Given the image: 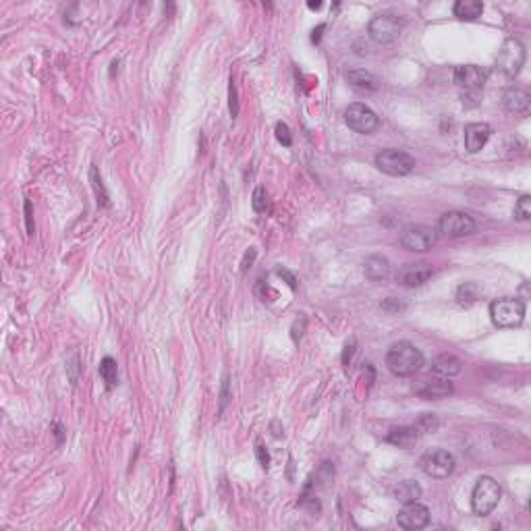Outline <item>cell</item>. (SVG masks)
Instances as JSON below:
<instances>
[{
	"mask_svg": "<svg viewBox=\"0 0 531 531\" xmlns=\"http://www.w3.org/2000/svg\"><path fill=\"white\" fill-rule=\"evenodd\" d=\"M424 353L409 341L395 343L386 353V368L399 378H411L424 368Z\"/></svg>",
	"mask_w": 531,
	"mask_h": 531,
	"instance_id": "1",
	"label": "cell"
},
{
	"mask_svg": "<svg viewBox=\"0 0 531 531\" xmlns=\"http://www.w3.org/2000/svg\"><path fill=\"white\" fill-rule=\"evenodd\" d=\"M490 318L498 328H515L525 320V301L519 297H503L490 303Z\"/></svg>",
	"mask_w": 531,
	"mask_h": 531,
	"instance_id": "2",
	"label": "cell"
},
{
	"mask_svg": "<svg viewBox=\"0 0 531 531\" xmlns=\"http://www.w3.org/2000/svg\"><path fill=\"white\" fill-rule=\"evenodd\" d=\"M503 496V488L494 478H480L474 492H471V509L476 515L480 517H488L501 503Z\"/></svg>",
	"mask_w": 531,
	"mask_h": 531,
	"instance_id": "3",
	"label": "cell"
},
{
	"mask_svg": "<svg viewBox=\"0 0 531 531\" xmlns=\"http://www.w3.org/2000/svg\"><path fill=\"white\" fill-rule=\"evenodd\" d=\"M403 29H405V17H401L397 12H380L368 25V33H370L372 42L380 44V46H386V44H393L395 39H399Z\"/></svg>",
	"mask_w": 531,
	"mask_h": 531,
	"instance_id": "4",
	"label": "cell"
},
{
	"mask_svg": "<svg viewBox=\"0 0 531 531\" xmlns=\"http://www.w3.org/2000/svg\"><path fill=\"white\" fill-rule=\"evenodd\" d=\"M376 168L388 177H407L415 168V158L403 150H382L376 154Z\"/></svg>",
	"mask_w": 531,
	"mask_h": 531,
	"instance_id": "5",
	"label": "cell"
},
{
	"mask_svg": "<svg viewBox=\"0 0 531 531\" xmlns=\"http://www.w3.org/2000/svg\"><path fill=\"white\" fill-rule=\"evenodd\" d=\"M436 233L447 237V239H461V237H467V235L476 233V220L467 212L451 210V212L440 216Z\"/></svg>",
	"mask_w": 531,
	"mask_h": 531,
	"instance_id": "6",
	"label": "cell"
},
{
	"mask_svg": "<svg viewBox=\"0 0 531 531\" xmlns=\"http://www.w3.org/2000/svg\"><path fill=\"white\" fill-rule=\"evenodd\" d=\"M345 123H347L349 129H353L355 133H361V135H370V133H374L380 127L378 114L370 106H366L361 102H355V104L347 106Z\"/></svg>",
	"mask_w": 531,
	"mask_h": 531,
	"instance_id": "7",
	"label": "cell"
},
{
	"mask_svg": "<svg viewBox=\"0 0 531 531\" xmlns=\"http://www.w3.org/2000/svg\"><path fill=\"white\" fill-rule=\"evenodd\" d=\"M417 465H420V469H422L428 478L447 480V478L453 476V471H455V457H453L449 451L436 449V451L426 453V455L420 459Z\"/></svg>",
	"mask_w": 531,
	"mask_h": 531,
	"instance_id": "8",
	"label": "cell"
},
{
	"mask_svg": "<svg viewBox=\"0 0 531 531\" xmlns=\"http://www.w3.org/2000/svg\"><path fill=\"white\" fill-rule=\"evenodd\" d=\"M438 241V233L432 228V226H426V224H413V226H407L401 235V245L403 249L407 251H413V253H424V251H430Z\"/></svg>",
	"mask_w": 531,
	"mask_h": 531,
	"instance_id": "9",
	"label": "cell"
},
{
	"mask_svg": "<svg viewBox=\"0 0 531 531\" xmlns=\"http://www.w3.org/2000/svg\"><path fill=\"white\" fill-rule=\"evenodd\" d=\"M523 62H525V48H523V44H521L517 37H509V39L503 44V48L498 50L496 66H498L505 75L515 77V75L521 71Z\"/></svg>",
	"mask_w": 531,
	"mask_h": 531,
	"instance_id": "10",
	"label": "cell"
},
{
	"mask_svg": "<svg viewBox=\"0 0 531 531\" xmlns=\"http://www.w3.org/2000/svg\"><path fill=\"white\" fill-rule=\"evenodd\" d=\"M434 276V268L428 262H411L405 264L399 272H397V282L405 289H415L426 285L430 278Z\"/></svg>",
	"mask_w": 531,
	"mask_h": 531,
	"instance_id": "11",
	"label": "cell"
},
{
	"mask_svg": "<svg viewBox=\"0 0 531 531\" xmlns=\"http://www.w3.org/2000/svg\"><path fill=\"white\" fill-rule=\"evenodd\" d=\"M430 517H432L430 509L415 501V503H409L403 507V511L397 515V523H399V528L407 531L424 530L430 523Z\"/></svg>",
	"mask_w": 531,
	"mask_h": 531,
	"instance_id": "12",
	"label": "cell"
},
{
	"mask_svg": "<svg viewBox=\"0 0 531 531\" xmlns=\"http://www.w3.org/2000/svg\"><path fill=\"white\" fill-rule=\"evenodd\" d=\"M415 395L426 399V401H438V399H449L451 395H455V386L453 382H449V378H440V376H430L426 380H422L415 386Z\"/></svg>",
	"mask_w": 531,
	"mask_h": 531,
	"instance_id": "13",
	"label": "cell"
},
{
	"mask_svg": "<svg viewBox=\"0 0 531 531\" xmlns=\"http://www.w3.org/2000/svg\"><path fill=\"white\" fill-rule=\"evenodd\" d=\"M455 83L459 87H465V89H482L484 83H486V71L480 69L478 64H461L455 69V75H453Z\"/></svg>",
	"mask_w": 531,
	"mask_h": 531,
	"instance_id": "14",
	"label": "cell"
},
{
	"mask_svg": "<svg viewBox=\"0 0 531 531\" xmlns=\"http://www.w3.org/2000/svg\"><path fill=\"white\" fill-rule=\"evenodd\" d=\"M347 83H349L351 89H355L357 93H366V96H370V93H374L382 87L380 79L374 73L366 71V69L349 71L347 73Z\"/></svg>",
	"mask_w": 531,
	"mask_h": 531,
	"instance_id": "15",
	"label": "cell"
},
{
	"mask_svg": "<svg viewBox=\"0 0 531 531\" xmlns=\"http://www.w3.org/2000/svg\"><path fill=\"white\" fill-rule=\"evenodd\" d=\"M492 127L488 123H469L465 125V150L478 154L490 139Z\"/></svg>",
	"mask_w": 531,
	"mask_h": 531,
	"instance_id": "16",
	"label": "cell"
},
{
	"mask_svg": "<svg viewBox=\"0 0 531 531\" xmlns=\"http://www.w3.org/2000/svg\"><path fill=\"white\" fill-rule=\"evenodd\" d=\"M422 430L417 426H399V428H393L386 436V440L403 451H411L415 449V444L420 442L422 438Z\"/></svg>",
	"mask_w": 531,
	"mask_h": 531,
	"instance_id": "17",
	"label": "cell"
},
{
	"mask_svg": "<svg viewBox=\"0 0 531 531\" xmlns=\"http://www.w3.org/2000/svg\"><path fill=\"white\" fill-rule=\"evenodd\" d=\"M503 102H505V108H507L511 114L525 116V114L530 112L531 96L525 91V89H521V87H511V89H507V91H505Z\"/></svg>",
	"mask_w": 531,
	"mask_h": 531,
	"instance_id": "18",
	"label": "cell"
},
{
	"mask_svg": "<svg viewBox=\"0 0 531 531\" xmlns=\"http://www.w3.org/2000/svg\"><path fill=\"white\" fill-rule=\"evenodd\" d=\"M463 372V361L453 353H442L432 363V374L440 378H453Z\"/></svg>",
	"mask_w": 531,
	"mask_h": 531,
	"instance_id": "19",
	"label": "cell"
},
{
	"mask_svg": "<svg viewBox=\"0 0 531 531\" xmlns=\"http://www.w3.org/2000/svg\"><path fill=\"white\" fill-rule=\"evenodd\" d=\"M363 272H366V278H370L372 282H382L390 274V262L384 255H370L363 262Z\"/></svg>",
	"mask_w": 531,
	"mask_h": 531,
	"instance_id": "20",
	"label": "cell"
},
{
	"mask_svg": "<svg viewBox=\"0 0 531 531\" xmlns=\"http://www.w3.org/2000/svg\"><path fill=\"white\" fill-rule=\"evenodd\" d=\"M453 12L461 21H476L484 12V4L480 0H457Z\"/></svg>",
	"mask_w": 531,
	"mask_h": 531,
	"instance_id": "21",
	"label": "cell"
},
{
	"mask_svg": "<svg viewBox=\"0 0 531 531\" xmlns=\"http://www.w3.org/2000/svg\"><path fill=\"white\" fill-rule=\"evenodd\" d=\"M420 496H422V488L413 480H405L399 486H395V498L403 505L415 503V501H420Z\"/></svg>",
	"mask_w": 531,
	"mask_h": 531,
	"instance_id": "22",
	"label": "cell"
},
{
	"mask_svg": "<svg viewBox=\"0 0 531 531\" xmlns=\"http://www.w3.org/2000/svg\"><path fill=\"white\" fill-rule=\"evenodd\" d=\"M478 299H480V287H478L476 282H463V285H459V289H457V301H459V305L469 307V305H474Z\"/></svg>",
	"mask_w": 531,
	"mask_h": 531,
	"instance_id": "23",
	"label": "cell"
},
{
	"mask_svg": "<svg viewBox=\"0 0 531 531\" xmlns=\"http://www.w3.org/2000/svg\"><path fill=\"white\" fill-rule=\"evenodd\" d=\"M100 378L106 382L108 388H114L118 382V370H116V361L112 357H104L100 363Z\"/></svg>",
	"mask_w": 531,
	"mask_h": 531,
	"instance_id": "24",
	"label": "cell"
},
{
	"mask_svg": "<svg viewBox=\"0 0 531 531\" xmlns=\"http://www.w3.org/2000/svg\"><path fill=\"white\" fill-rule=\"evenodd\" d=\"M251 208L258 212V214H264L268 210V191L266 187H255L253 189V195H251Z\"/></svg>",
	"mask_w": 531,
	"mask_h": 531,
	"instance_id": "25",
	"label": "cell"
},
{
	"mask_svg": "<svg viewBox=\"0 0 531 531\" xmlns=\"http://www.w3.org/2000/svg\"><path fill=\"white\" fill-rule=\"evenodd\" d=\"M515 218L521 222H528L531 218V195H521L515 204Z\"/></svg>",
	"mask_w": 531,
	"mask_h": 531,
	"instance_id": "26",
	"label": "cell"
},
{
	"mask_svg": "<svg viewBox=\"0 0 531 531\" xmlns=\"http://www.w3.org/2000/svg\"><path fill=\"white\" fill-rule=\"evenodd\" d=\"M382 309L388 312V314H401V312L407 309V303L401 301V299H397V297H388V299L382 303Z\"/></svg>",
	"mask_w": 531,
	"mask_h": 531,
	"instance_id": "27",
	"label": "cell"
},
{
	"mask_svg": "<svg viewBox=\"0 0 531 531\" xmlns=\"http://www.w3.org/2000/svg\"><path fill=\"white\" fill-rule=\"evenodd\" d=\"M417 428H420L422 432H434V430L438 428L436 415H434V413H424V415L420 417V422H417Z\"/></svg>",
	"mask_w": 531,
	"mask_h": 531,
	"instance_id": "28",
	"label": "cell"
},
{
	"mask_svg": "<svg viewBox=\"0 0 531 531\" xmlns=\"http://www.w3.org/2000/svg\"><path fill=\"white\" fill-rule=\"evenodd\" d=\"M276 139H278L285 147H291V145H293L291 129H289L285 123H276Z\"/></svg>",
	"mask_w": 531,
	"mask_h": 531,
	"instance_id": "29",
	"label": "cell"
},
{
	"mask_svg": "<svg viewBox=\"0 0 531 531\" xmlns=\"http://www.w3.org/2000/svg\"><path fill=\"white\" fill-rule=\"evenodd\" d=\"M91 181H93V187H96V193H98V201H102L104 206H108V195L104 193V187H102V179L98 177V170L91 168Z\"/></svg>",
	"mask_w": 531,
	"mask_h": 531,
	"instance_id": "30",
	"label": "cell"
},
{
	"mask_svg": "<svg viewBox=\"0 0 531 531\" xmlns=\"http://www.w3.org/2000/svg\"><path fill=\"white\" fill-rule=\"evenodd\" d=\"M228 110H231V116L233 118H237V114H239V100H237V87H235V83L231 81V85H228Z\"/></svg>",
	"mask_w": 531,
	"mask_h": 531,
	"instance_id": "31",
	"label": "cell"
},
{
	"mask_svg": "<svg viewBox=\"0 0 531 531\" xmlns=\"http://www.w3.org/2000/svg\"><path fill=\"white\" fill-rule=\"evenodd\" d=\"M305 326H307V320H305V316H301L299 320H295V324H293V328H291V336H293V341H295V343H299V341H301Z\"/></svg>",
	"mask_w": 531,
	"mask_h": 531,
	"instance_id": "32",
	"label": "cell"
},
{
	"mask_svg": "<svg viewBox=\"0 0 531 531\" xmlns=\"http://www.w3.org/2000/svg\"><path fill=\"white\" fill-rule=\"evenodd\" d=\"M255 453H258L260 465H262L264 469H268V467H270V455H268V451L264 449V444H262V442H258V447H255Z\"/></svg>",
	"mask_w": 531,
	"mask_h": 531,
	"instance_id": "33",
	"label": "cell"
},
{
	"mask_svg": "<svg viewBox=\"0 0 531 531\" xmlns=\"http://www.w3.org/2000/svg\"><path fill=\"white\" fill-rule=\"evenodd\" d=\"M228 405V376H224L222 380V390H220V411H224V407Z\"/></svg>",
	"mask_w": 531,
	"mask_h": 531,
	"instance_id": "34",
	"label": "cell"
},
{
	"mask_svg": "<svg viewBox=\"0 0 531 531\" xmlns=\"http://www.w3.org/2000/svg\"><path fill=\"white\" fill-rule=\"evenodd\" d=\"M255 255H258V251H255L253 247H251V249L245 253V258H243V264H241V272H243V274L247 272V268H251V264H253Z\"/></svg>",
	"mask_w": 531,
	"mask_h": 531,
	"instance_id": "35",
	"label": "cell"
},
{
	"mask_svg": "<svg viewBox=\"0 0 531 531\" xmlns=\"http://www.w3.org/2000/svg\"><path fill=\"white\" fill-rule=\"evenodd\" d=\"M278 276H280V278L285 276V278L289 280V287H291V289H295V287H297V280H295V276H293L291 272H287V270H278Z\"/></svg>",
	"mask_w": 531,
	"mask_h": 531,
	"instance_id": "36",
	"label": "cell"
},
{
	"mask_svg": "<svg viewBox=\"0 0 531 531\" xmlns=\"http://www.w3.org/2000/svg\"><path fill=\"white\" fill-rule=\"evenodd\" d=\"M25 214H27V231L29 235H33V224H31V204L25 201Z\"/></svg>",
	"mask_w": 531,
	"mask_h": 531,
	"instance_id": "37",
	"label": "cell"
},
{
	"mask_svg": "<svg viewBox=\"0 0 531 531\" xmlns=\"http://www.w3.org/2000/svg\"><path fill=\"white\" fill-rule=\"evenodd\" d=\"M324 27H326V25H320L318 29H314V42H318V39H320V31H322Z\"/></svg>",
	"mask_w": 531,
	"mask_h": 531,
	"instance_id": "38",
	"label": "cell"
},
{
	"mask_svg": "<svg viewBox=\"0 0 531 531\" xmlns=\"http://www.w3.org/2000/svg\"><path fill=\"white\" fill-rule=\"evenodd\" d=\"M309 8H320V2H309Z\"/></svg>",
	"mask_w": 531,
	"mask_h": 531,
	"instance_id": "39",
	"label": "cell"
}]
</instances>
